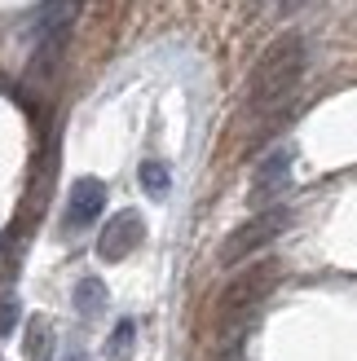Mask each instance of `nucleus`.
I'll use <instances>...</instances> for the list:
<instances>
[{"label": "nucleus", "mask_w": 357, "mask_h": 361, "mask_svg": "<svg viewBox=\"0 0 357 361\" xmlns=\"http://www.w3.org/2000/svg\"><path fill=\"white\" fill-rule=\"evenodd\" d=\"M305 66H309V44L300 40V35H282L260 58L256 75H252V106L256 111H278V106L296 93Z\"/></svg>", "instance_id": "1"}, {"label": "nucleus", "mask_w": 357, "mask_h": 361, "mask_svg": "<svg viewBox=\"0 0 357 361\" xmlns=\"http://www.w3.org/2000/svg\"><path fill=\"white\" fill-rule=\"evenodd\" d=\"M274 278H278V269L274 264H265V269H252V274H243L229 291L221 295V313H217V326L225 331L229 322H252V313L260 309V300L270 295V286H274Z\"/></svg>", "instance_id": "2"}, {"label": "nucleus", "mask_w": 357, "mask_h": 361, "mask_svg": "<svg viewBox=\"0 0 357 361\" xmlns=\"http://www.w3.org/2000/svg\"><path fill=\"white\" fill-rule=\"evenodd\" d=\"M287 207H265V212H256L252 221H247L238 233H229L225 238V247H221V264H234V260H247L252 251H260V247H270L282 229H287Z\"/></svg>", "instance_id": "3"}, {"label": "nucleus", "mask_w": 357, "mask_h": 361, "mask_svg": "<svg viewBox=\"0 0 357 361\" xmlns=\"http://www.w3.org/2000/svg\"><path fill=\"white\" fill-rule=\"evenodd\" d=\"M141 238H146V221L137 212H119L97 233V256L102 260H128V251H137Z\"/></svg>", "instance_id": "4"}, {"label": "nucleus", "mask_w": 357, "mask_h": 361, "mask_svg": "<svg viewBox=\"0 0 357 361\" xmlns=\"http://www.w3.org/2000/svg\"><path fill=\"white\" fill-rule=\"evenodd\" d=\"M287 180H291V150L282 146V150H270L260 159V168L252 176V203L265 212L270 203H278V194L287 190Z\"/></svg>", "instance_id": "5"}, {"label": "nucleus", "mask_w": 357, "mask_h": 361, "mask_svg": "<svg viewBox=\"0 0 357 361\" xmlns=\"http://www.w3.org/2000/svg\"><path fill=\"white\" fill-rule=\"evenodd\" d=\"M106 207V185L97 176H80L75 185H71V198H66V229L75 233V229H88L102 216Z\"/></svg>", "instance_id": "6"}, {"label": "nucleus", "mask_w": 357, "mask_h": 361, "mask_svg": "<svg viewBox=\"0 0 357 361\" xmlns=\"http://www.w3.org/2000/svg\"><path fill=\"white\" fill-rule=\"evenodd\" d=\"M58 353V339H53V326L44 317H31L27 331H23V357L27 361H53Z\"/></svg>", "instance_id": "7"}, {"label": "nucleus", "mask_w": 357, "mask_h": 361, "mask_svg": "<svg viewBox=\"0 0 357 361\" xmlns=\"http://www.w3.org/2000/svg\"><path fill=\"white\" fill-rule=\"evenodd\" d=\"M106 304H111V295H106V282H102V278H80V282H75V313H80V317L106 313Z\"/></svg>", "instance_id": "8"}, {"label": "nucleus", "mask_w": 357, "mask_h": 361, "mask_svg": "<svg viewBox=\"0 0 357 361\" xmlns=\"http://www.w3.org/2000/svg\"><path fill=\"white\" fill-rule=\"evenodd\" d=\"M137 176H141V190L150 198H164L172 190V172H168V164H159V159H146V164L137 168Z\"/></svg>", "instance_id": "9"}, {"label": "nucleus", "mask_w": 357, "mask_h": 361, "mask_svg": "<svg viewBox=\"0 0 357 361\" xmlns=\"http://www.w3.org/2000/svg\"><path fill=\"white\" fill-rule=\"evenodd\" d=\"M133 348H137V322H133V317H123L119 326L111 331L106 357H111V361H128V357H133Z\"/></svg>", "instance_id": "10"}, {"label": "nucleus", "mask_w": 357, "mask_h": 361, "mask_svg": "<svg viewBox=\"0 0 357 361\" xmlns=\"http://www.w3.org/2000/svg\"><path fill=\"white\" fill-rule=\"evenodd\" d=\"M13 326H18V300L9 295L5 304H0V339H5V335H9Z\"/></svg>", "instance_id": "11"}]
</instances>
